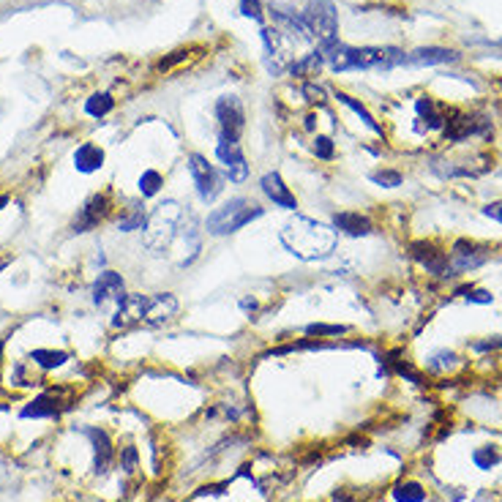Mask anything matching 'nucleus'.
Segmentation results:
<instances>
[{
	"label": "nucleus",
	"mask_w": 502,
	"mask_h": 502,
	"mask_svg": "<svg viewBox=\"0 0 502 502\" xmlns=\"http://www.w3.org/2000/svg\"><path fill=\"white\" fill-rule=\"evenodd\" d=\"M278 241L287 254L300 262H325L339 249V232L333 224L317 222L309 216H293L278 229Z\"/></svg>",
	"instance_id": "nucleus-1"
},
{
	"label": "nucleus",
	"mask_w": 502,
	"mask_h": 502,
	"mask_svg": "<svg viewBox=\"0 0 502 502\" xmlns=\"http://www.w3.org/2000/svg\"><path fill=\"white\" fill-rule=\"evenodd\" d=\"M322 53H325V63L333 71L393 69V66H404V55H407L396 47H347L342 41H336Z\"/></svg>",
	"instance_id": "nucleus-3"
},
{
	"label": "nucleus",
	"mask_w": 502,
	"mask_h": 502,
	"mask_svg": "<svg viewBox=\"0 0 502 502\" xmlns=\"http://www.w3.org/2000/svg\"><path fill=\"white\" fill-rule=\"evenodd\" d=\"M481 213H484L486 219H491V222L502 224V200L500 202H489L486 208H481Z\"/></svg>",
	"instance_id": "nucleus-39"
},
{
	"label": "nucleus",
	"mask_w": 502,
	"mask_h": 502,
	"mask_svg": "<svg viewBox=\"0 0 502 502\" xmlns=\"http://www.w3.org/2000/svg\"><path fill=\"white\" fill-rule=\"evenodd\" d=\"M469 303H475V306H491L494 303V295L489 293V290H475L472 287V293L467 295Z\"/></svg>",
	"instance_id": "nucleus-38"
},
{
	"label": "nucleus",
	"mask_w": 502,
	"mask_h": 502,
	"mask_svg": "<svg viewBox=\"0 0 502 502\" xmlns=\"http://www.w3.org/2000/svg\"><path fill=\"white\" fill-rule=\"evenodd\" d=\"M109 213H112V197H109L107 191H102V194H93L85 205L80 208V213L74 216V222H71V232H77V235L90 232V229H96V227L102 224Z\"/></svg>",
	"instance_id": "nucleus-11"
},
{
	"label": "nucleus",
	"mask_w": 502,
	"mask_h": 502,
	"mask_svg": "<svg viewBox=\"0 0 502 502\" xmlns=\"http://www.w3.org/2000/svg\"><path fill=\"white\" fill-rule=\"evenodd\" d=\"M145 208L142 205H129V210L123 213L121 219H118V232H137V229H142L145 227Z\"/></svg>",
	"instance_id": "nucleus-29"
},
{
	"label": "nucleus",
	"mask_w": 502,
	"mask_h": 502,
	"mask_svg": "<svg viewBox=\"0 0 502 502\" xmlns=\"http://www.w3.org/2000/svg\"><path fill=\"white\" fill-rule=\"evenodd\" d=\"M260 191L265 194L268 202H273V208L281 210H298V197L287 186V180L278 173H265L260 178Z\"/></svg>",
	"instance_id": "nucleus-15"
},
{
	"label": "nucleus",
	"mask_w": 502,
	"mask_h": 502,
	"mask_svg": "<svg viewBox=\"0 0 502 502\" xmlns=\"http://www.w3.org/2000/svg\"><path fill=\"white\" fill-rule=\"evenodd\" d=\"M262 216H265V208H262L260 202H254L249 197H229L219 208L210 210L202 227L213 238H227V235L241 232L243 227L260 222Z\"/></svg>",
	"instance_id": "nucleus-4"
},
{
	"label": "nucleus",
	"mask_w": 502,
	"mask_h": 502,
	"mask_svg": "<svg viewBox=\"0 0 502 502\" xmlns=\"http://www.w3.org/2000/svg\"><path fill=\"white\" fill-rule=\"evenodd\" d=\"M330 224L339 235H347V238H369L374 232V222L361 210H339L333 213Z\"/></svg>",
	"instance_id": "nucleus-16"
},
{
	"label": "nucleus",
	"mask_w": 502,
	"mask_h": 502,
	"mask_svg": "<svg viewBox=\"0 0 502 502\" xmlns=\"http://www.w3.org/2000/svg\"><path fill=\"white\" fill-rule=\"evenodd\" d=\"M183 58H186V53H173V58H167V60H161V63H158V69H161V71L173 69L175 63H180Z\"/></svg>",
	"instance_id": "nucleus-40"
},
{
	"label": "nucleus",
	"mask_w": 502,
	"mask_h": 502,
	"mask_svg": "<svg viewBox=\"0 0 502 502\" xmlns=\"http://www.w3.org/2000/svg\"><path fill=\"white\" fill-rule=\"evenodd\" d=\"M6 205H9V197H6V194H0V210L6 208Z\"/></svg>",
	"instance_id": "nucleus-42"
},
{
	"label": "nucleus",
	"mask_w": 502,
	"mask_h": 502,
	"mask_svg": "<svg viewBox=\"0 0 502 502\" xmlns=\"http://www.w3.org/2000/svg\"><path fill=\"white\" fill-rule=\"evenodd\" d=\"M456 366H459V355L453 349H437L426 358V371H432V374H445Z\"/></svg>",
	"instance_id": "nucleus-28"
},
{
	"label": "nucleus",
	"mask_w": 502,
	"mask_h": 502,
	"mask_svg": "<svg viewBox=\"0 0 502 502\" xmlns=\"http://www.w3.org/2000/svg\"><path fill=\"white\" fill-rule=\"evenodd\" d=\"M71 355L63 352V349H47V347H38V349H31V361H33L41 371H55L69 361Z\"/></svg>",
	"instance_id": "nucleus-24"
},
{
	"label": "nucleus",
	"mask_w": 502,
	"mask_h": 502,
	"mask_svg": "<svg viewBox=\"0 0 502 502\" xmlns=\"http://www.w3.org/2000/svg\"><path fill=\"white\" fill-rule=\"evenodd\" d=\"M216 121H219V139L241 142L246 131V109L238 96H222L216 102Z\"/></svg>",
	"instance_id": "nucleus-7"
},
{
	"label": "nucleus",
	"mask_w": 502,
	"mask_h": 502,
	"mask_svg": "<svg viewBox=\"0 0 502 502\" xmlns=\"http://www.w3.org/2000/svg\"><path fill=\"white\" fill-rule=\"evenodd\" d=\"M241 14L249 19H254V22H262V19H265L260 0H241Z\"/></svg>",
	"instance_id": "nucleus-35"
},
{
	"label": "nucleus",
	"mask_w": 502,
	"mask_h": 502,
	"mask_svg": "<svg viewBox=\"0 0 502 502\" xmlns=\"http://www.w3.org/2000/svg\"><path fill=\"white\" fill-rule=\"evenodd\" d=\"M303 129H306V131H314V129H317V115H306V118H303Z\"/></svg>",
	"instance_id": "nucleus-41"
},
{
	"label": "nucleus",
	"mask_w": 502,
	"mask_h": 502,
	"mask_svg": "<svg viewBox=\"0 0 502 502\" xmlns=\"http://www.w3.org/2000/svg\"><path fill=\"white\" fill-rule=\"evenodd\" d=\"M90 298H93V306H99V309H107L109 303L118 306L126 298V281L118 271H102L90 287Z\"/></svg>",
	"instance_id": "nucleus-13"
},
{
	"label": "nucleus",
	"mask_w": 502,
	"mask_h": 502,
	"mask_svg": "<svg viewBox=\"0 0 502 502\" xmlns=\"http://www.w3.org/2000/svg\"><path fill=\"white\" fill-rule=\"evenodd\" d=\"M60 391H50V393H38L33 396V401H28L22 410H19V418L22 420H38V418H60V413H66L71 404H63L58 398Z\"/></svg>",
	"instance_id": "nucleus-17"
},
{
	"label": "nucleus",
	"mask_w": 502,
	"mask_h": 502,
	"mask_svg": "<svg viewBox=\"0 0 502 502\" xmlns=\"http://www.w3.org/2000/svg\"><path fill=\"white\" fill-rule=\"evenodd\" d=\"M115 109V99L109 93H93L85 102V112L90 118H104Z\"/></svg>",
	"instance_id": "nucleus-30"
},
{
	"label": "nucleus",
	"mask_w": 502,
	"mask_h": 502,
	"mask_svg": "<svg viewBox=\"0 0 502 502\" xmlns=\"http://www.w3.org/2000/svg\"><path fill=\"white\" fill-rule=\"evenodd\" d=\"M3 347H6V339H0V369H3Z\"/></svg>",
	"instance_id": "nucleus-43"
},
{
	"label": "nucleus",
	"mask_w": 502,
	"mask_h": 502,
	"mask_svg": "<svg viewBox=\"0 0 502 502\" xmlns=\"http://www.w3.org/2000/svg\"><path fill=\"white\" fill-rule=\"evenodd\" d=\"M104 151L99 148V145H93V142H82L77 151H74V167H77V173L82 175H93L99 173L102 167H104Z\"/></svg>",
	"instance_id": "nucleus-20"
},
{
	"label": "nucleus",
	"mask_w": 502,
	"mask_h": 502,
	"mask_svg": "<svg viewBox=\"0 0 502 502\" xmlns=\"http://www.w3.org/2000/svg\"><path fill=\"white\" fill-rule=\"evenodd\" d=\"M161 189H164V175L158 173V170H153V167L142 170V175H139V180H137L139 197H142V200H153V197L161 194Z\"/></svg>",
	"instance_id": "nucleus-25"
},
{
	"label": "nucleus",
	"mask_w": 502,
	"mask_h": 502,
	"mask_svg": "<svg viewBox=\"0 0 502 502\" xmlns=\"http://www.w3.org/2000/svg\"><path fill=\"white\" fill-rule=\"evenodd\" d=\"M82 432H85V437L90 440V445H93V472L104 475L107 469L112 467V462H115V442H112V437L102 426H85Z\"/></svg>",
	"instance_id": "nucleus-14"
},
{
	"label": "nucleus",
	"mask_w": 502,
	"mask_h": 502,
	"mask_svg": "<svg viewBox=\"0 0 502 502\" xmlns=\"http://www.w3.org/2000/svg\"><path fill=\"white\" fill-rule=\"evenodd\" d=\"M312 153L320 161H333L336 158V142L330 137H325V134H317V137L312 139Z\"/></svg>",
	"instance_id": "nucleus-33"
},
{
	"label": "nucleus",
	"mask_w": 502,
	"mask_h": 502,
	"mask_svg": "<svg viewBox=\"0 0 502 502\" xmlns=\"http://www.w3.org/2000/svg\"><path fill=\"white\" fill-rule=\"evenodd\" d=\"M391 497H393V502H426L429 491H426V486L413 481V478H401L391 486Z\"/></svg>",
	"instance_id": "nucleus-22"
},
{
	"label": "nucleus",
	"mask_w": 502,
	"mask_h": 502,
	"mask_svg": "<svg viewBox=\"0 0 502 502\" xmlns=\"http://www.w3.org/2000/svg\"><path fill=\"white\" fill-rule=\"evenodd\" d=\"M303 96H306V102H312V104H325V87L309 82V85L303 87Z\"/></svg>",
	"instance_id": "nucleus-37"
},
{
	"label": "nucleus",
	"mask_w": 502,
	"mask_h": 502,
	"mask_svg": "<svg viewBox=\"0 0 502 502\" xmlns=\"http://www.w3.org/2000/svg\"><path fill=\"white\" fill-rule=\"evenodd\" d=\"M336 102H339V104H344L347 109H352V112L361 118V123H364L371 134L382 137V126L377 123V118H374V115H371V112H369V109L358 102V99H352V96H347V93H342V90H336Z\"/></svg>",
	"instance_id": "nucleus-23"
},
{
	"label": "nucleus",
	"mask_w": 502,
	"mask_h": 502,
	"mask_svg": "<svg viewBox=\"0 0 502 502\" xmlns=\"http://www.w3.org/2000/svg\"><path fill=\"white\" fill-rule=\"evenodd\" d=\"M491 257V251L486 249L484 243L469 241V238H459V241L450 246V268H453V276L459 273H472L478 268H484L486 262Z\"/></svg>",
	"instance_id": "nucleus-9"
},
{
	"label": "nucleus",
	"mask_w": 502,
	"mask_h": 502,
	"mask_svg": "<svg viewBox=\"0 0 502 502\" xmlns=\"http://www.w3.org/2000/svg\"><path fill=\"white\" fill-rule=\"evenodd\" d=\"M189 205H180L178 200H164L148 213L142 227V249L151 257H167L178 238H183V229L189 222Z\"/></svg>",
	"instance_id": "nucleus-2"
},
{
	"label": "nucleus",
	"mask_w": 502,
	"mask_h": 502,
	"mask_svg": "<svg viewBox=\"0 0 502 502\" xmlns=\"http://www.w3.org/2000/svg\"><path fill=\"white\" fill-rule=\"evenodd\" d=\"M502 462V450L497 445H481V448L472 450V464L481 469V472H491L494 467H500Z\"/></svg>",
	"instance_id": "nucleus-27"
},
{
	"label": "nucleus",
	"mask_w": 502,
	"mask_h": 502,
	"mask_svg": "<svg viewBox=\"0 0 502 502\" xmlns=\"http://www.w3.org/2000/svg\"><path fill=\"white\" fill-rule=\"evenodd\" d=\"M459 60V55L445 47H420L415 53L404 55V66H445Z\"/></svg>",
	"instance_id": "nucleus-19"
},
{
	"label": "nucleus",
	"mask_w": 502,
	"mask_h": 502,
	"mask_svg": "<svg viewBox=\"0 0 502 502\" xmlns=\"http://www.w3.org/2000/svg\"><path fill=\"white\" fill-rule=\"evenodd\" d=\"M300 17L309 31V38L320 44V50H328L339 41V11L333 0H312Z\"/></svg>",
	"instance_id": "nucleus-5"
},
{
	"label": "nucleus",
	"mask_w": 502,
	"mask_h": 502,
	"mask_svg": "<svg viewBox=\"0 0 502 502\" xmlns=\"http://www.w3.org/2000/svg\"><path fill=\"white\" fill-rule=\"evenodd\" d=\"M415 112H418V118H420V121H426L429 129H445V115L437 109L434 99H429V96H420V99H418Z\"/></svg>",
	"instance_id": "nucleus-26"
},
{
	"label": "nucleus",
	"mask_w": 502,
	"mask_h": 502,
	"mask_svg": "<svg viewBox=\"0 0 502 502\" xmlns=\"http://www.w3.org/2000/svg\"><path fill=\"white\" fill-rule=\"evenodd\" d=\"M475 352H491V349H502V336H486V342H472Z\"/></svg>",
	"instance_id": "nucleus-36"
},
{
	"label": "nucleus",
	"mask_w": 502,
	"mask_h": 502,
	"mask_svg": "<svg viewBox=\"0 0 502 502\" xmlns=\"http://www.w3.org/2000/svg\"><path fill=\"white\" fill-rule=\"evenodd\" d=\"M148 300L151 295H142V293H126L118 309L112 314L109 325L115 330H129V328H137V325H145V312H148Z\"/></svg>",
	"instance_id": "nucleus-12"
},
{
	"label": "nucleus",
	"mask_w": 502,
	"mask_h": 502,
	"mask_svg": "<svg viewBox=\"0 0 502 502\" xmlns=\"http://www.w3.org/2000/svg\"><path fill=\"white\" fill-rule=\"evenodd\" d=\"M369 180L374 186H380V189H398L404 183V175L398 173V170H391V167H380V170H374V173L369 175Z\"/></svg>",
	"instance_id": "nucleus-32"
},
{
	"label": "nucleus",
	"mask_w": 502,
	"mask_h": 502,
	"mask_svg": "<svg viewBox=\"0 0 502 502\" xmlns=\"http://www.w3.org/2000/svg\"><path fill=\"white\" fill-rule=\"evenodd\" d=\"M216 158H219L222 173H224V178L229 183L241 186V183L249 180L251 167H249V158L243 153L241 142H224V139H219V145H216Z\"/></svg>",
	"instance_id": "nucleus-10"
},
{
	"label": "nucleus",
	"mask_w": 502,
	"mask_h": 502,
	"mask_svg": "<svg viewBox=\"0 0 502 502\" xmlns=\"http://www.w3.org/2000/svg\"><path fill=\"white\" fill-rule=\"evenodd\" d=\"M325 66V53L322 50H314V53L300 55L295 63H290V74L293 77H300V80H312L317 77Z\"/></svg>",
	"instance_id": "nucleus-21"
},
{
	"label": "nucleus",
	"mask_w": 502,
	"mask_h": 502,
	"mask_svg": "<svg viewBox=\"0 0 502 502\" xmlns=\"http://www.w3.org/2000/svg\"><path fill=\"white\" fill-rule=\"evenodd\" d=\"M407 254H410V260L418 262L429 276H437V278H448L453 276V268H450V260H448V251H442L437 243L432 241H413L407 246Z\"/></svg>",
	"instance_id": "nucleus-8"
},
{
	"label": "nucleus",
	"mask_w": 502,
	"mask_h": 502,
	"mask_svg": "<svg viewBox=\"0 0 502 502\" xmlns=\"http://www.w3.org/2000/svg\"><path fill=\"white\" fill-rule=\"evenodd\" d=\"M121 469L126 475H134L139 469V448L137 445H123L121 448Z\"/></svg>",
	"instance_id": "nucleus-34"
},
{
	"label": "nucleus",
	"mask_w": 502,
	"mask_h": 502,
	"mask_svg": "<svg viewBox=\"0 0 502 502\" xmlns=\"http://www.w3.org/2000/svg\"><path fill=\"white\" fill-rule=\"evenodd\" d=\"M178 312H180V303H178V298H175L173 293L151 295V300H148V312H145V325L161 328V325H167Z\"/></svg>",
	"instance_id": "nucleus-18"
},
{
	"label": "nucleus",
	"mask_w": 502,
	"mask_h": 502,
	"mask_svg": "<svg viewBox=\"0 0 502 502\" xmlns=\"http://www.w3.org/2000/svg\"><path fill=\"white\" fill-rule=\"evenodd\" d=\"M186 170L191 175V183H194V191H197L200 202L213 205L222 197V191H224V173L216 164H210L208 156H202V153H191L186 158Z\"/></svg>",
	"instance_id": "nucleus-6"
},
{
	"label": "nucleus",
	"mask_w": 502,
	"mask_h": 502,
	"mask_svg": "<svg viewBox=\"0 0 502 502\" xmlns=\"http://www.w3.org/2000/svg\"><path fill=\"white\" fill-rule=\"evenodd\" d=\"M303 333L312 336V339H339V336L349 333V328L347 325H330V322H309L303 328Z\"/></svg>",
	"instance_id": "nucleus-31"
}]
</instances>
